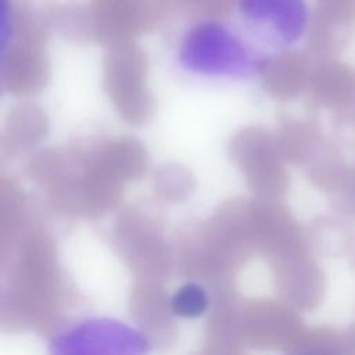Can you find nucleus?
<instances>
[{
  "label": "nucleus",
  "mask_w": 355,
  "mask_h": 355,
  "mask_svg": "<svg viewBox=\"0 0 355 355\" xmlns=\"http://www.w3.org/2000/svg\"><path fill=\"white\" fill-rule=\"evenodd\" d=\"M208 305V293L198 283H186L180 286L171 298V309L180 318H198L205 313Z\"/></svg>",
  "instance_id": "nucleus-12"
},
{
  "label": "nucleus",
  "mask_w": 355,
  "mask_h": 355,
  "mask_svg": "<svg viewBox=\"0 0 355 355\" xmlns=\"http://www.w3.org/2000/svg\"><path fill=\"white\" fill-rule=\"evenodd\" d=\"M86 168L97 178L121 186L140 179L147 172L148 154L136 137H111L87 148Z\"/></svg>",
  "instance_id": "nucleus-7"
},
{
  "label": "nucleus",
  "mask_w": 355,
  "mask_h": 355,
  "mask_svg": "<svg viewBox=\"0 0 355 355\" xmlns=\"http://www.w3.org/2000/svg\"><path fill=\"white\" fill-rule=\"evenodd\" d=\"M265 58L215 19L191 26L179 47V62L186 71L211 78L243 79L258 75Z\"/></svg>",
  "instance_id": "nucleus-2"
},
{
  "label": "nucleus",
  "mask_w": 355,
  "mask_h": 355,
  "mask_svg": "<svg viewBox=\"0 0 355 355\" xmlns=\"http://www.w3.org/2000/svg\"><path fill=\"white\" fill-rule=\"evenodd\" d=\"M194 183L193 173L178 162L162 164L153 173L154 190L168 200H180L186 197L193 191Z\"/></svg>",
  "instance_id": "nucleus-11"
},
{
  "label": "nucleus",
  "mask_w": 355,
  "mask_h": 355,
  "mask_svg": "<svg viewBox=\"0 0 355 355\" xmlns=\"http://www.w3.org/2000/svg\"><path fill=\"white\" fill-rule=\"evenodd\" d=\"M229 157L251 190L273 196L286 186L283 157L276 136L259 126L239 129L227 146Z\"/></svg>",
  "instance_id": "nucleus-5"
},
{
  "label": "nucleus",
  "mask_w": 355,
  "mask_h": 355,
  "mask_svg": "<svg viewBox=\"0 0 355 355\" xmlns=\"http://www.w3.org/2000/svg\"><path fill=\"white\" fill-rule=\"evenodd\" d=\"M51 28L44 10L12 7L3 0L1 85L14 96L42 92L50 80L47 40Z\"/></svg>",
  "instance_id": "nucleus-1"
},
{
  "label": "nucleus",
  "mask_w": 355,
  "mask_h": 355,
  "mask_svg": "<svg viewBox=\"0 0 355 355\" xmlns=\"http://www.w3.org/2000/svg\"><path fill=\"white\" fill-rule=\"evenodd\" d=\"M43 10L50 28L58 31L67 39L78 43L94 42L89 7L53 3L43 7Z\"/></svg>",
  "instance_id": "nucleus-10"
},
{
  "label": "nucleus",
  "mask_w": 355,
  "mask_h": 355,
  "mask_svg": "<svg viewBox=\"0 0 355 355\" xmlns=\"http://www.w3.org/2000/svg\"><path fill=\"white\" fill-rule=\"evenodd\" d=\"M150 341L139 329L112 318H92L53 336L50 355H147Z\"/></svg>",
  "instance_id": "nucleus-4"
},
{
  "label": "nucleus",
  "mask_w": 355,
  "mask_h": 355,
  "mask_svg": "<svg viewBox=\"0 0 355 355\" xmlns=\"http://www.w3.org/2000/svg\"><path fill=\"white\" fill-rule=\"evenodd\" d=\"M49 133L47 114L36 104H17L10 110L1 133V147L11 154L36 147Z\"/></svg>",
  "instance_id": "nucleus-9"
},
{
  "label": "nucleus",
  "mask_w": 355,
  "mask_h": 355,
  "mask_svg": "<svg viewBox=\"0 0 355 355\" xmlns=\"http://www.w3.org/2000/svg\"><path fill=\"white\" fill-rule=\"evenodd\" d=\"M103 86L116 114L126 123L140 126L153 118L155 101L148 89V58L135 42L107 49Z\"/></svg>",
  "instance_id": "nucleus-3"
},
{
  "label": "nucleus",
  "mask_w": 355,
  "mask_h": 355,
  "mask_svg": "<svg viewBox=\"0 0 355 355\" xmlns=\"http://www.w3.org/2000/svg\"><path fill=\"white\" fill-rule=\"evenodd\" d=\"M94 42L105 46L130 43L153 29L168 7L162 0H90Z\"/></svg>",
  "instance_id": "nucleus-6"
},
{
  "label": "nucleus",
  "mask_w": 355,
  "mask_h": 355,
  "mask_svg": "<svg viewBox=\"0 0 355 355\" xmlns=\"http://www.w3.org/2000/svg\"><path fill=\"white\" fill-rule=\"evenodd\" d=\"M258 75L263 90L279 101L291 100L312 82L308 55L298 51L266 57Z\"/></svg>",
  "instance_id": "nucleus-8"
}]
</instances>
